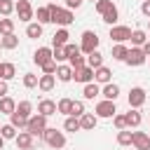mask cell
Segmentation results:
<instances>
[{"mask_svg": "<svg viewBox=\"0 0 150 150\" xmlns=\"http://www.w3.org/2000/svg\"><path fill=\"white\" fill-rule=\"evenodd\" d=\"M47 7H49V12H52V23H56L59 28H68V26L75 21L73 9H68V7H59V5H54V2H49Z\"/></svg>", "mask_w": 150, "mask_h": 150, "instance_id": "obj_1", "label": "cell"}, {"mask_svg": "<svg viewBox=\"0 0 150 150\" xmlns=\"http://www.w3.org/2000/svg\"><path fill=\"white\" fill-rule=\"evenodd\" d=\"M42 141H45L49 148L61 150V148L66 145V134H63V131H59V129H54V127H47V129H45V134H42Z\"/></svg>", "mask_w": 150, "mask_h": 150, "instance_id": "obj_2", "label": "cell"}, {"mask_svg": "<svg viewBox=\"0 0 150 150\" xmlns=\"http://www.w3.org/2000/svg\"><path fill=\"white\" fill-rule=\"evenodd\" d=\"M45 129H47V117H45V115H40V112L30 115V120H28V127H26V131H28V134H33L35 138H42Z\"/></svg>", "mask_w": 150, "mask_h": 150, "instance_id": "obj_3", "label": "cell"}, {"mask_svg": "<svg viewBox=\"0 0 150 150\" xmlns=\"http://www.w3.org/2000/svg\"><path fill=\"white\" fill-rule=\"evenodd\" d=\"M14 12H16L19 21H23V23H30V21L35 19V9H33L30 0H16V7H14Z\"/></svg>", "mask_w": 150, "mask_h": 150, "instance_id": "obj_4", "label": "cell"}, {"mask_svg": "<svg viewBox=\"0 0 150 150\" xmlns=\"http://www.w3.org/2000/svg\"><path fill=\"white\" fill-rule=\"evenodd\" d=\"M80 49H82V54H91L94 49H98V35H96V30H82Z\"/></svg>", "mask_w": 150, "mask_h": 150, "instance_id": "obj_5", "label": "cell"}, {"mask_svg": "<svg viewBox=\"0 0 150 150\" xmlns=\"http://www.w3.org/2000/svg\"><path fill=\"white\" fill-rule=\"evenodd\" d=\"M115 112H117L115 101H108V98L98 101V103H96V108H94V115H96L98 120H110V117H115Z\"/></svg>", "mask_w": 150, "mask_h": 150, "instance_id": "obj_6", "label": "cell"}, {"mask_svg": "<svg viewBox=\"0 0 150 150\" xmlns=\"http://www.w3.org/2000/svg\"><path fill=\"white\" fill-rule=\"evenodd\" d=\"M108 38L112 40V42H129L131 40V28L129 26H110V33H108Z\"/></svg>", "mask_w": 150, "mask_h": 150, "instance_id": "obj_7", "label": "cell"}, {"mask_svg": "<svg viewBox=\"0 0 150 150\" xmlns=\"http://www.w3.org/2000/svg\"><path fill=\"white\" fill-rule=\"evenodd\" d=\"M145 52H143V47H131L129 49V54H127V59H124V63L127 66H134V68H138V66H143L145 63Z\"/></svg>", "mask_w": 150, "mask_h": 150, "instance_id": "obj_8", "label": "cell"}, {"mask_svg": "<svg viewBox=\"0 0 150 150\" xmlns=\"http://www.w3.org/2000/svg\"><path fill=\"white\" fill-rule=\"evenodd\" d=\"M73 80L80 82V84H89V82H94V68H89L87 63L80 66V68H73Z\"/></svg>", "mask_w": 150, "mask_h": 150, "instance_id": "obj_9", "label": "cell"}, {"mask_svg": "<svg viewBox=\"0 0 150 150\" xmlns=\"http://www.w3.org/2000/svg\"><path fill=\"white\" fill-rule=\"evenodd\" d=\"M145 89L143 87H131L129 89V96H127V103H129V108H141L143 103H145Z\"/></svg>", "mask_w": 150, "mask_h": 150, "instance_id": "obj_10", "label": "cell"}, {"mask_svg": "<svg viewBox=\"0 0 150 150\" xmlns=\"http://www.w3.org/2000/svg\"><path fill=\"white\" fill-rule=\"evenodd\" d=\"M14 143H16V148H19V150H33V148H35V136H33V134H28V131L23 129V131H19V134H16Z\"/></svg>", "mask_w": 150, "mask_h": 150, "instance_id": "obj_11", "label": "cell"}, {"mask_svg": "<svg viewBox=\"0 0 150 150\" xmlns=\"http://www.w3.org/2000/svg\"><path fill=\"white\" fill-rule=\"evenodd\" d=\"M131 148H136V150H150V134H145V131H131Z\"/></svg>", "mask_w": 150, "mask_h": 150, "instance_id": "obj_12", "label": "cell"}, {"mask_svg": "<svg viewBox=\"0 0 150 150\" xmlns=\"http://www.w3.org/2000/svg\"><path fill=\"white\" fill-rule=\"evenodd\" d=\"M94 82H98L101 87L108 84V82H112V70H110L108 66H98V68L94 70Z\"/></svg>", "mask_w": 150, "mask_h": 150, "instance_id": "obj_13", "label": "cell"}, {"mask_svg": "<svg viewBox=\"0 0 150 150\" xmlns=\"http://www.w3.org/2000/svg\"><path fill=\"white\" fill-rule=\"evenodd\" d=\"M54 87H56V75H47V73H42L40 80H38V89L47 94V91H52Z\"/></svg>", "mask_w": 150, "mask_h": 150, "instance_id": "obj_14", "label": "cell"}, {"mask_svg": "<svg viewBox=\"0 0 150 150\" xmlns=\"http://www.w3.org/2000/svg\"><path fill=\"white\" fill-rule=\"evenodd\" d=\"M38 112L45 115V117H52V115H56L59 110H56V103H54L52 98H42V101L38 103Z\"/></svg>", "mask_w": 150, "mask_h": 150, "instance_id": "obj_15", "label": "cell"}, {"mask_svg": "<svg viewBox=\"0 0 150 150\" xmlns=\"http://www.w3.org/2000/svg\"><path fill=\"white\" fill-rule=\"evenodd\" d=\"M70 33H68V28H59L54 35H52V47H66L70 40Z\"/></svg>", "mask_w": 150, "mask_h": 150, "instance_id": "obj_16", "label": "cell"}, {"mask_svg": "<svg viewBox=\"0 0 150 150\" xmlns=\"http://www.w3.org/2000/svg\"><path fill=\"white\" fill-rule=\"evenodd\" d=\"M16 77V66L12 63V61H2L0 63V80H14Z\"/></svg>", "mask_w": 150, "mask_h": 150, "instance_id": "obj_17", "label": "cell"}, {"mask_svg": "<svg viewBox=\"0 0 150 150\" xmlns=\"http://www.w3.org/2000/svg\"><path fill=\"white\" fill-rule=\"evenodd\" d=\"M56 80L59 82H70L73 80V66L70 63H59V68H56Z\"/></svg>", "mask_w": 150, "mask_h": 150, "instance_id": "obj_18", "label": "cell"}, {"mask_svg": "<svg viewBox=\"0 0 150 150\" xmlns=\"http://www.w3.org/2000/svg\"><path fill=\"white\" fill-rule=\"evenodd\" d=\"M82 96H84V101H94L96 96H101V84H98V82L84 84V87H82Z\"/></svg>", "mask_w": 150, "mask_h": 150, "instance_id": "obj_19", "label": "cell"}, {"mask_svg": "<svg viewBox=\"0 0 150 150\" xmlns=\"http://www.w3.org/2000/svg\"><path fill=\"white\" fill-rule=\"evenodd\" d=\"M96 124H98V117H96L94 112H84V115L80 117V127H82V131H94Z\"/></svg>", "mask_w": 150, "mask_h": 150, "instance_id": "obj_20", "label": "cell"}, {"mask_svg": "<svg viewBox=\"0 0 150 150\" xmlns=\"http://www.w3.org/2000/svg\"><path fill=\"white\" fill-rule=\"evenodd\" d=\"M49 59H52V49H49V47H38L35 54H33V63H35V66H42V63H47Z\"/></svg>", "mask_w": 150, "mask_h": 150, "instance_id": "obj_21", "label": "cell"}, {"mask_svg": "<svg viewBox=\"0 0 150 150\" xmlns=\"http://www.w3.org/2000/svg\"><path fill=\"white\" fill-rule=\"evenodd\" d=\"M101 96L108 98V101H117V96H120V87H117L115 82H108V84L101 87Z\"/></svg>", "mask_w": 150, "mask_h": 150, "instance_id": "obj_22", "label": "cell"}, {"mask_svg": "<svg viewBox=\"0 0 150 150\" xmlns=\"http://www.w3.org/2000/svg\"><path fill=\"white\" fill-rule=\"evenodd\" d=\"M127 115V127L129 129H136L141 122H143V115H141V108H131L129 112H124Z\"/></svg>", "mask_w": 150, "mask_h": 150, "instance_id": "obj_23", "label": "cell"}, {"mask_svg": "<svg viewBox=\"0 0 150 150\" xmlns=\"http://www.w3.org/2000/svg\"><path fill=\"white\" fill-rule=\"evenodd\" d=\"M131 47H143L145 42H148V33L143 30V28H136V30H131Z\"/></svg>", "mask_w": 150, "mask_h": 150, "instance_id": "obj_24", "label": "cell"}, {"mask_svg": "<svg viewBox=\"0 0 150 150\" xmlns=\"http://www.w3.org/2000/svg\"><path fill=\"white\" fill-rule=\"evenodd\" d=\"M14 110H16V101H14L9 94L2 96V98H0V112H2V115H12Z\"/></svg>", "mask_w": 150, "mask_h": 150, "instance_id": "obj_25", "label": "cell"}, {"mask_svg": "<svg viewBox=\"0 0 150 150\" xmlns=\"http://www.w3.org/2000/svg\"><path fill=\"white\" fill-rule=\"evenodd\" d=\"M63 131H70V134H75V131H82V127H80V117H75V115H68V117L63 120Z\"/></svg>", "mask_w": 150, "mask_h": 150, "instance_id": "obj_26", "label": "cell"}, {"mask_svg": "<svg viewBox=\"0 0 150 150\" xmlns=\"http://www.w3.org/2000/svg\"><path fill=\"white\" fill-rule=\"evenodd\" d=\"M26 35H28L30 40H38V38H42V23H38V21H30V23H26Z\"/></svg>", "mask_w": 150, "mask_h": 150, "instance_id": "obj_27", "label": "cell"}, {"mask_svg": "<svg viewBox=\"0 0 150 150\" xmlns=\"http://www.w3.org/2000/svg\"><path fill=\"white\" fill-rule=\"evenodd\" d=\"M117 19H120V9H117V5H115L112 9H108L105 14H101V21H103V23H108V26H115V23H117Z\"/></svg>", "mask_w": 150, "mask_h": 150, "instance_id": "obj_28", "label": "cell"}, {"mask_svg": "<svg viewBox=\"0 0 150 150\" xmlns=\"http://www.w3.org/2000/svg\"><path fill=\"white\" fill-rule=\"evenodd\" d=\"M127 54H129V47H127L124 42H115V47H112V59H115V61H124Z\"/></svg>", "mask_w": 150, "mask_h": 150, "instance_id": "obj_29", "label": "cell"}, {"mask_svg": "<svg viewBox=\"0 0 150 150\" xmlns=\"http://www.w3.org/2000/svg\"><path fill=\"white\" fill-rule=\"evenodd\" d=\"M87 66L94 68V70H96L98 66H103V54H101L98 49H94L91 54H87Z\"/></svg>", "mask_w": 150, "mask_h": 150, "instance_id": "obj_30", "label": "cell"}, {"mask_svg": "<svg viewBox=\"0 0 150 150\" xmlns=\"http://www.w3.org/2000/svg\"><path fill=\"white\" fill-rule=\"evenodd\" d=\"M28 120H30V117H23V115H19L16 110H14L12 115H9V122H12V124H14V127H16L19 131H23V129L28 127Z\"/></svg>", "mask_w": 150, "mask_h": 150, "instance_id": "obj_31", "label": "cell"}, {"mask_svg": "<svg viewBox=\"0 0 150 150\" xmlns=\"http://www.w3.org/2000/svg\"><path fill=\"white\" fill-rule=\"evenodd\" d=\"M35 16H38V23H52V12H49V7L45 5V7H38L35 9Z\"/></svg>", "mask_w": 150, "mask_h": 150, "instance_id": "obj_32", "label": "cell"}, {"mask_svg": "<svg viewBox=\"0 0 150 150\" xmlns=\"http://www.w3.org/2000/svg\"><path fill=\"white\" fill-rule=\"evenodd\" d=\"M73 101H75V98H68V96H63V98L56 103V110H59L61 115H66V117H68V115H70V110H73Z\"/></svg>", "mask_w": 150, "mask_h": 150, "instance_id": "obj_33", "label": "cell"}, {"mask_svg": "<svg viewBox=\"0 0 150 150\" xmlns=\"http://www.w3.org/2000/svg\"><path fill=\"white\" fill-rule=\"evenodd\" d=\"M0 40H2V49H16V47H19V38H16L14 33H7V35H2Z\"/></svg>", "mask_w": 150, "mask_h": 150, "instance_id": "obj_34", "label": "cell"}, {"mask_svg": "<svg viewBox=\"0 0 150 150\" xmlns=\"http://www.w3.org/2000/svg\"><path fill=\"white\" fill-rule=\"evenodd\" d=\"M117 145H122V148L131 145V129H120L117 131Z\"/></svg>", "mask_w": 150, "mask_h": 150, "instance_id": "obj_35", "label": "cell"}, {"mask_svg": "<svg viewBox=\"0 0 150 150\" xmlns=\"http://www.w3.org/2000/svg\"><path fill=\"white\" fill-rule=\"evenodd\" d=\"M16 112L23 115V117H30V115H33V103H30V101H19V103H16Z\"/></svg>", "mask_w": 150, "mask_h": 150, "instance_id": "obj_36", "label": "cell"}, {"mask_svg": "<svg viewBox=\"0 0 150 150\" xmlns=\"http://www.w3.org/2000/svg\"><path fill=\"white\" fill-rule=\"evenodd\" d=\"M0 134H2L5 141H9V138L14 141V138H16V127H14L12 122H9V124H2V127H0Z\"/></svg>", "mask_w": 150, "mask_h": 150, "instance_id": "obj_37", "label": "cell"}, {"mask_svg": "<svg viewBox=\"0 0 150 150\" xmlns=\"http://www.w3.org/2000/svg\"><path fill=\"white\" fill-rule=\"evenodd\" d=\"M7 33H14V19L2 16L0 19V35H7Z\"/></svg>", "mask_w": 150, "mask_h": 150, "instance_id": "obj_38", "label": "cell"}, {"mask_svg": "<svg viewBox=\"0 0 150 150\" xmlns=\"http://www.w3.org/2000/svg\"><path fill=\"white\" fill-rule=\"evenodd\" d=\"M38 80H40V75H35V73H26L21 82H23L26 89H35V87H38Z\"/></svg>", "mask_w": 150, "mask_h": 150, "instance_id": "obj_39", "label": "cell"}, {"mask_svg": "<svg viewBox=\"0 0 150 150\" xmlns=\"http://www.w3.org/2000/svg\"><path fill=\"white\" fill-rule=\"evenodd\" d=\"M112 7H115V2H112V0H96V2H94V9H96L98 14H105V12H108V9H112Z\"/></svg>", "mask_w": 150, "mask_h": 150, "instance_id": "obj_40", "label": "cell"}, {"mask_svg": "<svg viewBox=\"0 0 150 150\" xmlns=\"http://www.w3.org/2000/svg\"><path fill=\"white\" fill-rule=\"evenodd\" d=\"M14 7H16L14 0H0V16H9L14 12Z\"/></svg>", "mask_w": 150, "mask_h": 150, "instance_id": "obj_41", "label": "cell"}, {"mask_svg": "<svg viewBox=\"0 0 150 150\" xmlns=\"http://www.w3.org/2000/svg\"><path fill=\"white\" fill-rule=\"evenodd\" d=\"M52 59H54L56 63H63V61H68L66 47H54V49H52Z\"/></svg>", "mask_w": 150, "mask_h": 150, "instance_id": "obj_42", "label": "cell"}, {"mask_svg": "<svg viewBox=\"0 0 150 150\" xmlns=\"http://www.w3.org/2000/svg\"><path fill=\"white\" fill-rule=\"evenodd\" d=\"M112 124H115V129H117V131H120V129H129V127H127V115H124V112H115Z\"/></svg>", "mask_w": 150, "mask_h": 150, "instance_id": "obj_43", "label": "cell"}, {"mask_svg": "<svg viewBox=\"0 0 150 150\" xmlns=\"http://www.w3.org/2000/svg\"><path fill=\"white\" fill-rule=\"evenodd\" d=\"M68 63H70L73 68H80V66H84V63H87V56H82V52H80V54L70 56V59H68Z\"/></svg>", "mask_w": 150, "mask_h": 150, "instance_id": "obj_44", "label": "cell"}, {"mask_svg": "<svg viewBox=\"0 0 150 150\" xmlns=\"http://www.w3.org/2000/svg\"><path fill=\"white\" fill-rule=\"evenodd\" d=\"M40 68H42V73H47V75H54V73H56V68H59V63H56L54 59H49V61H47V63H42Z\"/></svg>", "mask_w": 150, "mask_h": 150, "instance_id": "obj_45", "label": "cell"}, {"mask_svg": "<svg viewBox=\"0 0 150 150\" xmlns=\"http://www.w3.org/2000/svg\"><path fill=\"white\" fill-rule=\"evenodd\" d=\"M87 110H84V101H73V110H70V115H75V117H82Z\"/></svg>", "mask_w": 150, "mask_h": 150, "instance_id": "obj_46", "label": "cell"}, {"mask_svg": "<svg viewBox=\"0 0 150 150\" xmlns=\"http://www.w3.org/2000/svg\"><path fill=\"white\" fill-rule=\"evenodd\" d=\"M80 52H82V49H80V45H73V42H68V45H66V54H68V59H70V56H75V54H80Z\"/></svg>", "mask_w": 150, "mask_h": 150, "instance_id": "obj_47", "label": "cell"}, {"mask_svg": "<svg viewBox=\"0 0 150 150\" xmlns=\"http://www.w3.org/2000/svg\"><path fill=\"white\" fill-rule=\"evenodd\" d=\"M141 14H143L145 19H150V0H143V5H141Z\"/></svg>", "mask_w": 150, "mask_h": 150, "instance_id": "obj_48", "label": "cell"}, {"mask_svg": "<svg viewBox=\"0 0 150 150\" xmlns=\"http://www.w3.org/2000/svg\"><path fill=\"white\" fill-rule=\"evenodd\" d=\"M7 94H9V84H7V80H0V98Z\"/></svg>", "mask_w": 150, "mask_h": 150, "instance_id": "obj_49", "label": "cell"}, {"mask_svg": "<svg viewBox=\"0 0 150 150\" xmlns=\"http://www.w3.org/2000/svg\"><path fill=\"white\" fill-rule=\"evenodd\" d=\"M82 2H84V0H66V7H68V9H77Z\"/></svg>", "mask_w": 150, "mask_h": 150, "instance_id": "obj_50", "label": "cell"}, {"mask_svg": "<svg viewBox=\"0 0 150 150\" xmlns=\"http://www.w3.org/2000/svg\"><path fill=\"white\" fill-rule=\"evenodd\" d=\"M143 52H145V56H150V40L143 45Z\"/></svg>", "mask_w": 150, "mask_h": 150, "instance_id": "obj_51", "label": "cell"}, {"mask_svg": "<svg viewBox=\"0 0 150 150\" xmlns=\"http://www.w3.org/2000/svg\"><path fill=\"white\" fill-rule=\"evenodd\" d=\"M5 148V138H2V134H0V150Z\"/></svg>", "mask_w": 150, "mask_h": 150, "instance_id": "obj_52", "label": "cell"}, {"mask_svg": "<svg viewBox=\"0 0 150 150\" xmlns=\"http://www.w3.org/2000/svg\"><path fill=\"white\" fill-rule=\"evenodd\" d=\"M148 28H150V19H148Z\"/></svg>", "mask_w": 150, "mask_h": 150, "instance_id": "obj_53", "label": "cell"}, {"mask_svg": "<svg viewBox=\"0 0 150 150\" xmlns=\"http://www.w3.org/2000/svg\"><path fill=\"white\" fill-rule=\"evenodd\" d=\"M0 49H2V40H0Z\"/></svg>", "mask_w": 150, "mask_h": 150, "instance_id": "obj_54", "label": "cell"}, {"mask_svg": "<svg viewBox=\"0 0 150 150\" xmlns=\"http://www.w3.org/2000/svg\"><path fill=\"white\" fill-rule=\"evenodd\" d=\"M134 150H136V148H134Z\"/></svg>", "mask_w": 150, "mask_h": 150, "instance_id": "obj_55", "label": "cell"}]
</instances>
